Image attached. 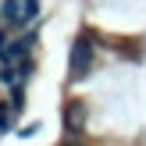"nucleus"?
Returning a JSON list of instances; mask_svg holds the SVG:
<instances>
[{
    "mask_svg": "<svg viewBox=\"0 0 146 146\" xmlns=\"http://www.w3.org/2000/svg\"><path fill=\"white\" fill-rule=\"evenodd\" d=\"M36 14H39V0H25V4H21V11H18V25H29Z\"/></svg>",
    "mask_w": 146,
    "mask_h": 146,
    "instance_id": "nucleus-3",
    "label": "nucleus"
},
{
    "mask_svg": "<svg viewBox=\"0 0 146 146\" xmlns=\"http://www.w3.org/2000/svg\"><path fill=\"white\" fill-rule=\"evenodd\" d=\"M82 125H86V107L71 104V107H68V128H71V132H78Z\"/></svg>",
    "mask_w": 146,
    "mask_h": 146,
    "instance_id": "nucleus-2",
    "label": "nucleus"
},
{
    "mask_svg": "<svg viewBox=\"0 0 146 146\" xmlns=\"http://www.w3.org/2000/svg\"><path fill=\"white\" fill-rule=\"evenodd\" d=\"M0 50H7V32H0Z\"/></svg>",
    "mask_w": 146,
    "mask_h": 146,
    "instance_id": "nucleus-5",
    "label": "nucleus"
},
{
    "mask_svg": "<svg viewBox=\"0 0 146 146\" xmlns=\"http://www.w3.org/2000/svg\"><path fill=\"white\" fill-rule=\"evenodd\" d=\"M93 68V43L86 39V36H78L75 43H71V78H82L86 71Z\"/></svg>",
    "mask_w": 146,
    "mask_h": 146,
    "instance_id": "nucleus-1",
    "label": "nucleus"
},
{
    "mask_svg": "<svg viewBox=\"0 0 146 146\" xmlns=\"http://www.w3.org/2000/svg\"><path fill=\"white\" fill-rule=\"evenodd\" d=\"M7 125H11V121H7V111L0 107V128H7Z\"/></svg>",
    "mask_w": 146,
    "mask_h": 146,
    "instance_id": "nucleus-4",
    "label": "nucleus"
}]
</instances>
